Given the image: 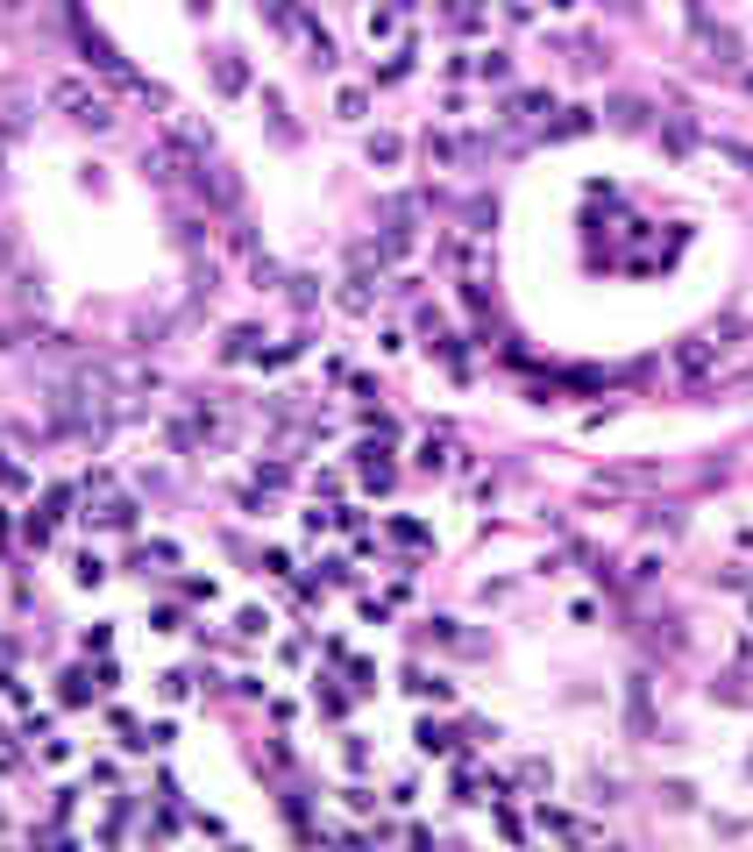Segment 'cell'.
Listing matches in <instances>:
<instances>
[{
  "instance_id": "6da1fadb",
  "label": "cell",
  "mask_w": 753,
  "mask_h": 852,
  "mask_svg": "<svg viewBox=\"0 0 753 852\" xmlns=\"http://www.w3.org/2000/svg\"><path fill=\"white\" fill-rule=\"evenodd\" d=\"M50 99H57V107H65L72 121H86V128H107V121H114V107H107L100 93H86V86H72V79H65V86H57Z\"/></svg>"
},
{
  "instance_id": "7a4b0ae2",
  "label": "cell",
  "mask_w": 753,
  "mask_h": 852,
  "mask_svg": "<svg viewBox=\"0 0 753 852\" xmlns=\"http://www.w3.org/2000/svg\"><path fill=\"white\" fill-rule=\"evenodd\" d=\"M427 157H434V164H463L470 142H463V135H427Z\"/></svg>"
},
{
  "instance_id": "3957f363",
  "label": "cell",
  "mask_w": 753,
  "mask_h": 852,
  "mask_svg": "<svg viewBox=\"0 0 753 852\" xmlns=\"http://www.w3.org/2000/svg\"><path fill=\"white\" fill-rule=\"evenodd\" d=\"M448 746H455V739H448L441 725H420V753H448Z\"/></svg>"
},
{
  "instance_id": "277c9868",
  "label": "cell",
  "mask_w": 753,
  "mask_h": 852,
  "mask_svg": "<svg viewBox=\"0 0 753 852\" xmlns=\"http://www.w3.org/2000/svg\"><path fill=\"white\" fill-rule=\"evenodd\" d=\"M370 164H398V135H370Z\"/></svg>"
},
{
  "instance_id": "5b68a950",
  "label": "cell",
  "mask_w": 753,
  "mask_h": 852,
  "mask_svg": "<svg viewBox=\"0 0 753 852\" xmlns=\"http://www.w3.org/2000/svg\"><path fill=\"white\" fill-rule=\"evenodd\" d=\"M72 575H79V582L93 590V582H100V575H107V568H100V555H79V562H72Z\"/></svg>"
}]
</instances>
